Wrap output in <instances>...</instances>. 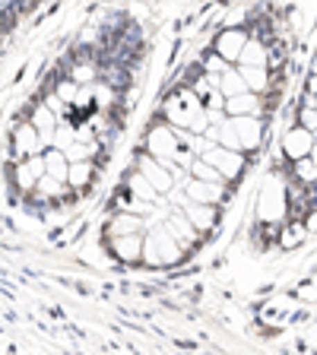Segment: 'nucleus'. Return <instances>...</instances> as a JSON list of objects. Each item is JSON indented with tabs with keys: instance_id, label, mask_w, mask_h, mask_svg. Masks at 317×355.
<instances>
[{
	"instance_id": "1",
	"label": "nucleus",
	"mask_w": 317,
	"mask_h": 355,
	"mask_svg": "<svg viewBox=\"0 0 317 355\" xmlns=\"http://www.w3.org/2000/svg\"><path fill=\"white\" fill-rule=\"evenodd\" d=\"M181 149H185V140H181V130L178 127H171L169 121L165 124H153L146 133V153L155 155L159 162L165 165V168L171 171V175L178 178V181H185L187 171L178 168V155H181Z\"/></svg>"
},
{
	"instance_id": "4",
	"label": "nucleus",
	"mask_w": 317,
	"mask_h": 355,
	"mask_svg": "<svg viewBox=\"0 0 317 355\" xmlns=\"http://www.w3.org/2000/svg\"><path fill=\"white\" fill-rule=\"evenodd\" d=\"M200 159H207L225 181H235V178L244 171V153L222 146V143H213V140H207V146L200 149Z\"/></svg>"
},
{
	"instance_id": "18",
	"label": "nucleus",
	"mask_w": 317,
	"mask_h": 355,
	"mask_svg": "<svg viewBox=\"0 0 317 355\" xmlns=\"http://www.w3.org/2000/svg\"><path fill=\"white\" fill-rule=\"evenodd\" d=\"M238 70H241L244 76V86L251 89V92H266L270 89V67H241L238 64Z\"/></svg>"
},
{
	"instance_id": "6",
	"label": "nucleus",
	"mask_w": 317,
	"mask_h": 355,
	"mask_svg": "<svg viewBox=\"0 0 317 355\" xmlns=\"http://www.w3.org/2000/svg\"><path fill=\"white\" fill-rule=\"evenodd\" d=\"M311 146H314V130H308V127L292 124L282 133V155L289 162H298V159L311 155Z\"/></svg>"
},
{
	"instance_id": "9",
	"label": "nucleus",
	"mask_w": 317,
	"mask_h": 355,
	"mask_svg": "<svg viewBox=\"0 0 317 355\" xmlns=\"http://www.w3.org/2000/svg\"><path fill=\"white\" fill-rule=\"evenodd\" d=\"M244 44H248V32L229 26V29H222L219 35H216V54H219L225 64H238V60H241Z\"/></svg>"
},
{
	"instance_id": "26",
	"label": "nucleus",
	"mask_w": 317,
	"mask_h": 355,
	"mask_svg": "<svg viewBox=\"0 0 317 355\" xmlns=\"http://www.w3.org/2000/svg\"><path fill=\"white\" fill-rule=\"evenodd\" d=\"M314 282H317V276H314Z\"/></svg>"
},
{
	"instance_id": "15",
	"label": "nucleus",
	"mask_w": 317,
	"mask_h": 355,
	"mask_svg": "<svg viewBox=\"0 0 317 355\" xmlns=\"http://www.w3.org/2000/svg\"><path fill=\"white\" fill-rule=\"evenodd\" d=\"M96 178V162H70V171H67V187L74 191V197H80Z\"/></svg>"
},
{
	"instance_id": "2",
	"label": "nucleus",
	"mask_w": 317,
	"mask_h": 355,
	"mask_svg": "<svg viewBox=\"0 0 317 355\" xmlns=\"http://www.w3.org/2000/svg\"><path fill=\"white\" fill-rule=\"evenodd\" d=\"M185 257V248L178 244V238L165 229V222H149L146 235H143V263L146 266H175Z\"/></svg>"
},
{
	"instance_id": "23",
	"label": "nucleus",
	"mask_w": 317,
	"mask_h": 355,
	"mask_svg": "<svg viewBox=\"0 0 317 355\" xmlns=\"http://www.w3.org/2000/svg\"><path fill=\"white\" fill-rule=\"evenodd\" d=\"M305 102L317 105V76H314V73H311V80H308V92H305Z\"/></svg>"
},
{
	"instance_id": "5",
	"label": "nucleus",
	"mask_w": 317,
	"mask_h": 355,
	"mask_svg": "<svg viewBox=\"0 0 317 355\" xmlns=\"http://www.w3.org/2000/svg\"><path fill=\"white\" fill-rule=\"evenodd\" d=\"M225 118H229V114H225ZM229 121L238 137V149H241L244 155L257 153L260 143H264V121H260V114H241V118H229Z\"/></svg>"
},
{
	"instance_id": "21",
	"label": "nucleus",
	"mask_w": 317,
	"mask_h": 355,
	"mask_svg": "<svg viewBox=\"0 0 317 355\" xmlns=\"http://www.w3.org/2000/svg\"><path fill=\"white\" fill-rule=\"evenodd\" d=\"M187 175L191 178H200V181H216V184H229V181H225V178L219 175V171L213 168V165L207 162V159H194V165H191V171H187Z\"/></svg>"
},
{
	"instance_id": "16",
	"label": "nucleus",
	"mask_w": 317,
	"mask_h": 355,
	"mask_svg": "<svg viewBox=\"0 0 317 355\" xmlns=\"http://www.w3.org/2000/svg\"><path fill=\"white\" fill-rule=\"evenodd\" d=\"M127 193H130V197H137V200H149V203H159V191L149 184L146 175H143L140 168L127 175Z\"/></svg>"
},
{
	"instance_id": "12",
	"label": "nucleus",
	"mask_w": 317,
	"mask_h": 355,
	"mask_svg": "<svg viewBox=\"0 0 317 355\" xmlns=\"http://www.w3.org/2000/svg\"><path fill=\"white\" fill-rule=\"evenodd\" d=\"M178 207H181V213H185L200 232H209L216 225V203H197V200H187L185 193H181Z\"/></svg>"
},
{
	"instance_id": "11",
	"label": "nucleus",
	"mask_w": 317,
	"mask_h": 355,
	"mask_svg": "<svg viewBox=\"0 0 317 355\" xmlns=\"http://www.w3.org/2000/svg\"><path fill=\"white\" fill-rule=\"evenodd\" d=\"M146 229H149L146 216L130 213V209H118V213L111 216L108 229H105V238H114V235H133V232H146Z\"/></svg>"
},
{
	"instance_id": "10",
	"label": "nucleus",
	"mask_w": 317,
	"mask_h": 355,
	"mask_svg": "<svg viewBox=\"0 0 317 355\" xmlns=\"http://www.w3.org/2000/svg\"><path fill=\"white\" fill-rule=\"evenodd\" d=\"M165 229H169L171 235L178 238V244H181L185 251H191L194 244H200V229L194 225L191 219H187L185 213H181V209H175V213L165 219Z\"/></svg>"
},
{
	"instance_id": "14",
	"label": "nucleus",
	"mask_w": 317,
	"mask_h": 355,
	"mask_svg": "<svg viewBox=\"0 0 317 355\" xmlns=\"http://www.w3.org/2000/svg\"><path fill=\"white\" fill-rule=\"evenodd\" d=\"M222 111H225L229 118H241V114H260V111H264V105H260L257 92L244 89V92H238V96H229V98H225Z\"/></svg>"
},
{
	"instance_id": "17",
	"label": "nucleus",
	"mask_w": 317,
	"mask_h": 355,
	"mask_svg": "<svg viewBox=\"0 0 317 355\" xmlns=\"http://www.w3.org/2000/svg\"><path fill=\"white\" fill-rule=\"evenodd\" d=\"M238 64L241 67H270V48H266L264 42H257V38H248Z\"/></svg>"
},
{
	"instance_id": "24",
	"label": "nucleus",
	"mask_w": 317,
	"mask_h": 355,
	"mask_svg": "<svg viewBox=\"0 0 317 355\" xmlns=\"http://www.w3.org/2000/svg\"><path fill=\"white\" fill-rule=\"evenodd\" d=\"M311 159H314V165H317V140H314V146H311Z\"/></svg>"
},
{
	"instance_id": "13",
	"label": "nucleus",
	"mask_w": 317,
	"mask_h": 355,
	"mask_svg": "<svg viewBox=\"0 0 317 355\" xmlns=\"http://www.w3.org/2000/svg\"><path fill=\"white\" fill-rule=\"evenodd\" d=\"M185 197L197 200V203H219L225 197V184H216V181H200V178H185Z\"/></svg>"
},
{
	"instance_id": "19",
	"label": "nucleus",
	"mask_w": 317,
	"mask_h": 355,
	"mask_svg": "<svg viewBox=\"0 0 317 355\" xmlns=\"http://www.w3.org/2000/svg\"><path fill=\"white\" fill-rule=\"evenodd\" d=\"M216 86H219V92L225 98L229 96H238V92H244V76H241V70H238V64L235 67H225V70H222L219 73V83H216Z\"/></svg>"
},
{
	"instance_id": "3",
	"label": "nucleus",
	"mask_w": 317,
	"mask_h": 355,
	"mask_svg": "<svg viewBox=\"0 0 317 355\" xmlns=\"http://www.w3.org/2000/svg\"><path fill=\"white\" fill-rule=\"evenodd\" d=\"M289 216V191L282 178H266L264 187H260L257 197V219L266 222V225H276Z\"/></svg>"
},
{
	"instance_id": "25",
	"label": "nucleus",
	"mask_w": 317,
	"mask_h": 355,
	"mask_svg": "<svg viewBox=\"0 0 317 355\" xmlns=\"http://www.w3.org/2000/svg\"><path fill=\"white\" fill-rule=\"evenodd\" d=\"M311 73L317 76V54H314V64H311Z\"/></svg>"
},
{
	"instance_id": "22",
	"label": "nucleus",
	"mask_w": 317,
	"mask_h": 355,
	"mask_svg": "<svg viewBox=\"0 0 317 355\" xmlns=\"http://www.w3.org/2000/svg\"><path fill=\"white\" fill-rule=\"evenodd\" d=\"M67 76H74L76 83H96L98 80V67L92 64V60H76V64L67 70Z\"/></svg>"
},
{
	"instance_id": "20",
	"label": "nucleus",
	"mask_w": 317,
	"mask_h": 355,
	"mask_svg": "<svg viewBox=\"0 0 317 355\" xmlns=\"http://www.w3.org/2000/svg\"><path fill=\"white\" fill-rule=\"evenodd\" d=\"M292 175H295L298 184L305 187H317V165L311 155H305V159H298V162H292Z\"/></svg>"
},
{
	"instance_id": "7",
	"label": "nucleus",
	"mask_w": 317,
	"mask_h": 355,
	"mask_svg": "<svg viewBox=\"0 0 317 355\" xmlns=\"http://www.w3.org/2000/svg\"><path fill=\"white\" fill-rule=\"evenodd\" d=\"M137 168H140L143 175H146V181H149V184H153V187H155V191H159V193H171V191H175L178 178L171 175V171L165 168V165L159 162L155 155L143 153L140 159H137Z\"/></svg>"
},
{
	"instance_id": "8",
	"label": "nucleus",
	"mask_w": 317,
	"mask_h": 355,
	"mask_svg": "<svg viewBox=\"0 0 317 355\" xmlns=\"http://www.w3.org/2000/svg\"><path fill=\"white\" fill-rule=\"evenodd\" d=\"M143 235H146V232L108 238V251L114 254V260H121V263H127V266L143 263Z\"/></svg>"
}]
</instances>
